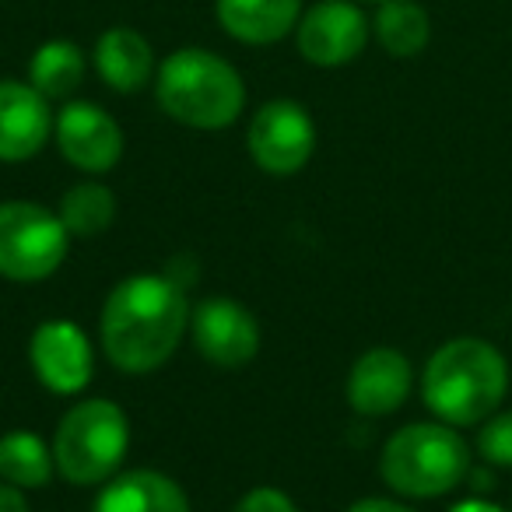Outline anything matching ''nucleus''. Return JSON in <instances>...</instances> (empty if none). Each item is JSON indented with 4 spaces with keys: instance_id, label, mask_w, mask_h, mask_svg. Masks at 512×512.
<instances>
[{
    "instance_id": "obj_1",
    "label": "nucleus",
    "mask_w": 512,
    "mask_h": 512,
    "mask_svg": "<svg viewBox=\"0 0 512 512\" xmlns=\"http://www.w3.org/2000/svg\"><path fill=\"white\" fill-rule=\"evenodd\" d=\"M190 316L183 281L172 274H130L102 302V351L113 369L148 376L179 351Z\"/></svg>"
},
{
    "instance_id": "obj_2",
    "label": "nucleus",
    "mask_w": 512,
    "mask_h": 512,
    "mask_svg": "<svg viewBox=\"0 0 512 512\" xmlns=\"http://www.w3.org/2000/svg\"><path fill=\"white\" fill-rule=\"evenodd\" d=\"M509 393V362L484 337H453L439 344L421 372V400L453 428L488 421Z\"/></svg>"
},
{
    "instance_id": "obj_3",
    "label": "nucleus",
    "mask_w": 512,
    "mask_h": 512,
    "mask_svg": "<svg viewBox=\"0 0 512 512\" xmlns=\"http://www.w3.org/2000/svg\"><path fill=\"white\" fill-rule=\"evenodd\" d=\"M155 102L179 127L225 130L246 109V81L218 53L183 46L158 64Z\"/></svg>"
},
{
    "instance_id": "obj_4",
    "label": "nucleus",
    "mask_w": 512,
    "mask_h": 512,
    "mask_svg": "<svg viewBox=\"0 0 512 512\" xmlns=\"http://www.w3.org/2000/svg\"><path fill=\"white\" fill-rule=\"evenodd\" d=\"M379 477L404 498H442L470 477V446L446 421H414L386 439Z\"/></svg>"
},
{
    "instance_id": "obj_5",
    "label": "nucleus",
    "mask_w": 512,
    "mask_h": 512,
    "mask_svg": "<svg viewBox=\"0 0 512 512\" xmlns=\"http://www.w3.org/2000/svg\"><path fill=\"white\" fill-rule=\"evenodd\" d=\"M130 449V421L113 400H81L53 432L57 474L74 488H95L116 477Z\"/></svg>"
},
{
    "instance_id": "obj_6",
    "label": "nucleus",
    "mask_w": 512,
    "mask_h": 512,
    "mask_svg": "<svg viewBox=\"0 0 512 512\" xmlns=\"http://www.w3.org/2000/svg\"><path fill=\"white\" fill-rule=\"evenodd\" d=\"M71 249V232L57 211L39 200L0 204V278L36 285L60 271Z\"/></svg>"
},
{
    "instance_id": "obj_7",
    "label": "nucleus",
    "mask_w": 512,
    "mask_h": 512,
    "mask_svg": "<svg viewBox=\"0 0 512 512\" xmlns=\"http://www.w3.org/2000/svg\"><path fill=\"white\" fill-rule=\"evenodd\" d=\"M246 148L267 176H295L316 151V123L302 102L271 99L249 120Z\"/></svg>"
},
{
    "instance_id": "obj_8",
    "label": "nucleus",
    "mask_w": 512,
    "mask_h": 512,
    "mask_svg": "<svg viewBox=\"0 0 512 512\" xmlns=\"http://www.w3.org/2000/svg\"><path fill=\"white\" fill-rule=\"evenodd\" d=\"M372 22L358 0H320L295 25V50L313 67H344L369 46Z\"/></svg>"
},
{
    "instance_id": "obj_9",
    "label": "nucleus",
    "mask_w": 512,
    "mask_h": 512,
    "mask_svg": "<svg viewBox=\"0 0 512 512\" xmlns=\"http://www.w3.org/2000/svg\"><path fill=\"white\" fill-rule=\"evenodd\" d=\"M53 137H57L60 155L88 176H102V172L116 169L123 158V130L116 116L106 113L99 102H64L57 123H53Z\"/></svg>"
},
{
    "instance_id": "obj_10",
    "label": "nucleus",
    "mask_w": 512,
    "mask_h": 512,
    "mask_svg": "<svg viewBox=\"0 0 512 512\" xmlns=\"http://www.w3.org/2000/svg\"><path fill=\"white\" fill-rule=\"evenodd\" d=\"M29 365L36 379L57 397H78L95 372L88 334L71 320H46L29 337Z\"/></svg>"
},
{
    "instance_id": "obj_11",
    "label": "nucleus",
    "mask_w": 512,
    "mask_h": 512,
    "mask_svg": "<svg viewBox=\"0 0 512 512\" xmlns=\"http://www.w3.org/2000/svg\"><path fill=\"white\" fill-rule=\"evenodd\" d=\"M193 344L211 365L221 369H239L253 362L260 351V323L242 302L214 295V299L197 302L190 316Z\"/></svg>"
},
{
    "instance_id": "obj_12",
    "label": "nucleus",
    "mask_w": 512,
    "mask_h": 512,
    "mask_svg": "<svg viewBox=\"0 0 512 512\" xmlns=\"http://www.w3.org/2000/svg\"><path fill=\"white\" fill-rule=\"evenodd\" d=\"M414 386L411 358L397 348H369L355 358L348 372V404L365 418H386L407 404Z\"/></svg>"
},
{
    "instance_id": "obj_13",
    "label": "nucleus",
    "mask_w": 512,
    "mask_h": 512,
    "mask_svg": "<svg viewBox=\"0 0 512 512\" xmlns=\"http://www.w3.org/2000/svg\"><path fill=\"white\" fill-rule=\"evenodd\" d=\"M53 109L43 92L18 78H0V162H29L50 144Z\"/></svg>"
},
{
    "instance_id": "obj_14",
    "label": "nucleus",
    "mask_w": 512,
    "mask_h": 512,
    "mask_svg": "<svg viewBox=\"0 0 512 512\" xmlns=\"http://www.w3.org/2000/svg\"><path fill=\"white\" fill-rule=\"evenodd\" d=\"M92 64L102 85L120 95L141 92L148 81H155V71H158L151 43L137 29H127V25L106 29L95 39Z\"/></svg>"
},
{
    "instance_id": "obj_15",
    "label": "nucleus",
    "mask_w": 512,
    "mask_h": 512,
    "mask_svg": "<svg viewBox=\"0 0 512 512\" xmlns=\"http://www.w3.org/2000/svg\"><path fill=\"white\" fill-rule=\"evenodd\" d=\"M214 18L242 46H274L292 36L302 0H214Z\"/></svg>"
},
{
    "instance_id": "obj_16",
    "label": "nucleus",
    "mask_w": 512,
    "mask_h": 512,
    "mask_svg": "<svg viewBox=\"0 0 512 512\" xmlns=\"http://www.w3.org/2000/svg\"><path fill=\"white\" fill-rule=\"evenodd\" d=\"M92 512H190V498L162 470H127L109 477Z\"/></svg>"
},
{
    "instance_id": "obj_17",
    "label": "nucleus",
    "mask_w": 512,
    "mask_h": 512,
    "mask_svg": "<svg viewBox=\"0 0 512 512\" xmlns=\"http://www.w3.org/2000/svg\"><path fill=\"white\" fill-rule=\"evenodd\" d=\"M372 36L390 57L411 60L432 43V18L418 0H379Z\"/></svg>"
},
{
    "instance_id": "obj_18",
    "label": "nucleus",
    "mask_w": 512,
    "mask_h": 512,
    "mask_svg": "<svg viewBox=\"0 0 512 512\" xmlns=\"http://www.w3.org/2000/svg\"><path fill=\"white\" fill-rule=\"evenodd\" d=\"M53 470H57V460L43 435L29 432V428H11L0 435V481L22 491H36L50 484Z\"/></svg>"
},
{
    "instance_id": "obj_19",
    "label": "nucleus",
    "mask_w": 512,
    "mask_h": 512,
    "mask_svg": "<svg viewBox=\"0 0 512 512\" xmlns=\"http://www.w3.org/2000/svg\"><path fill=\"white\" fill-rule=\"evenodd\" d=\"M85 53L71 39H50L29 60V85L50 102H71L85 81Z\"/></svg>"
},
{
    "instance_id": "obj_20",
    "label": "nucleus",
    "mask_w": 512,
    "mask_h": 512,
    "mask_svg": "<svg viewBox=\"0 0 512 512\" xmlns=\"http://www.w3.org/2000/svg\"><path fill=\"white\" fill-rule=\"evenodd\" d=\"M57 214L71 232V239H95L116 221V193L106 183L81 179L60 197Z\"/></svg>"
},
{
    "instance_id": "obj_21",
    "label": "nucleus",
    "mask_w": 512,
    "mask_h": 512,
    "mask_svg": "<svg viewBox=\"0 0 512 512\" xmlns=\"http://www.w3.org/2000/svg\"><path fill=\"white\" fill-rule=\"evenodd\" d=\"M477 453L491 467L512 470V411H495L488 421H481Z\"/></svg>"
},
{
    "instance_id": "obj_22",
    "label": "nucleus",
    "mask_w": 512,
    "mask_h": 512,
    "mask_svg": "<svg viewBox=\"0 0 512 512\" xmlns=\"http://www.w3.org/2000/svg\"><path fill=\"white\" fill-rule=\"evenodd\" d=\"M232 512H299V505H295L292 495H285L281 488L260 484V488L246 491V495L235 502Z\"/></svg>"
},
{
    "instance_id": "obj_23",
    "label": "nucleus",
    "mask_w": 512,
    "mask_h": 512,
    "mask_svg": "<svg viewBox=\"0 0 512 512\" xmlns=\"http://www.w3.org/2000/svg\"><path fill=\"white\" fill-rule=\"evenodd\" d=\"M0 512H32L25 491L8 481H0Z\"/></svg>"
},
{
    "instance_id": "obj_24",
    "label": "nucleus",
    "mask_w": 512,
    "mask_h": 512,
    "mask_svg": "<svg viewBox=\"0 0 512 512\" xmlns=\"http://www.w3.org/2000/svg\"><path fill=\"white\" fill-rule=\"evenodd\" d=\"M348 512H414V509L404 502H393V498H358L355 505H348Z\"/></svg>"
},
{
    "instance_id": "obj_25",
    "label": "nucleus",
    "mask_w": 512,
    "mask_h": 512,
    "mask_svg": "<svg viewBox=\"0 0 512 512\" xmlns=\"http://www.w3.org/2000/svg\"><path fill=\"white\" fill-rule=\"evenodd\" d=\"M449 512H505V509L495 502H488V498H463V502H456Z\"/></svg>"
},
{
    "instance_id": "obj_26",
    "label": "nucleus",
    "mask_w": 512,
    "mask_h": 512,
    "mask_svg": "<svg viewBox=\"0 0 512 512\" xmlns=\"http://www.w3.org/2000/svg\"><path fill=\"white\" fill-rule=\"evenodd\" d=\"M358 4H379V0H358Z\"/></svg>"
}]
</instances>
